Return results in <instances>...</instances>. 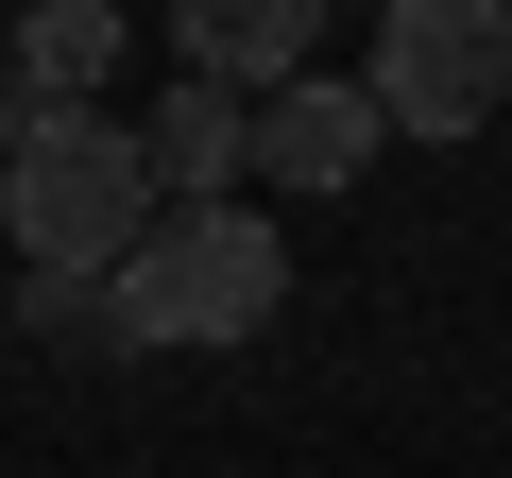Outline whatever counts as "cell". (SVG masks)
<instances>
[{"instance_id":"6da1fadb","label":"cell","mask_w":512,"mask_h":478,"mask_svg":"<svg viewBox=\"0 0 512 478\" xmlns=\"http://www.w3.org/2000/svg\"><path fill=\"white\" fill-rule=\"evenodd\" d=\"M0 222H18V274H52V291H120V274H137V239H154L171 205H154L137 120L52 103V120L18 137V171H0Z\"/></svg>"},{"instance_id":"7a4b0ae2","label":"cell","mask_w":512,"mask_h":478,"mask_svg":"<svg viewBox=\"0 0 512 478\" xmlns=\"http://www.w3.org/2000/svg\"><path fill=\"white\" fill-rule=\"evenodd\" d=\"M291 308V239H274V205H171L154 239H137V274L103 291V342L120 359H222V342H256Z\"/></svg>"},{"instance_id":"3957f363","label":"cell","mask_w":512,"mask_h":478,"mask_svg":"<svg viewBox=\"0 0 512 478\" xmlns=\"http://www.w3.org/2000/svg\"><path fill=\"white\" fill-rule=\"evenodd\" d=\"M376 120L393 137H478L495 103H512V0H393V18H376Z\"/></svg>"},{"instance_id":"277c9868","label":"cell","mask_w":512,"mask_h":478,"mask_svg":"<svg viewBox=\"0 0 512 478\" xmlns=\"http://www.w3.org/2000/svg\"><path fill=\"white\" fill-rule=\"evenodd\" d=\"M376 137H393V120H376V86H359V69H308V86H274V103H256V171H274L291 205L359 188V171H376Z\"/></svg>"},{"instance_id":"5b68a950","label":"cell","mask_w":512,"mask_h":478,"mask_svg":"<svg viewBox=\"0 0 512 478\" xmlns=\"http://www.w3.org/2000/svg\"><path fill=\"white\" fill-rule=\"evenodd\" d=\"M308 35H325V0H171V52L188 86H308Z\"/></svg>"},{"instance_id":"8992f818","label":"cell","mask_w":512,"mask_h":478,"mask_svg":"<svg viewBox=\"0 0 512 478\" xmlns=\"http://www.w3.org/2000/svg\"><path fill=\"white\" fill-rule=\"evenodd\" d=\"M137 154H154L171 205H222V188L256 171V103H239V86H171V103L137 120Z\"/></svg>"},{"instance_id":"52a82bcc","label":"cell","mask_w":512,"mask_h":478,"mask_svg":"<svg viewBox=\"0 0 512 478\" xmlns=\"http://www.w3.org/2000/svg\"><path fill=\"white\" fill-rule=\"evenodd\" d=\"M120 69V0H35V35H18V86H35V120L52 103H86Z\"/></svg>"},{"instance_id":"ba28073f","label":"cell","mask_w":512,"mask_h":478,"mask_svg":"<svg viewBox=\"0 0 512 478\" xmlns=\"http://www.w3.org/2000/svg\"><path fill=\"white\" fill-rule=\"evenodd\" d=\"M18 137H35V103H18V69H0V171H18Z\"/></svg>"},{"instance_id":"9c48e42d","label":"cell","mask_w":512,"mask_h":478,"mask_svg":"<svg viewBox=\"0 0 512 478\" xmlns=\"http://www.w3.org/2000/svg\"><path fill=\"white\" fill-rule=\"evenodd\" d=\"M376 18H393V0H376Z\"/></svg>"}]
</instances>
